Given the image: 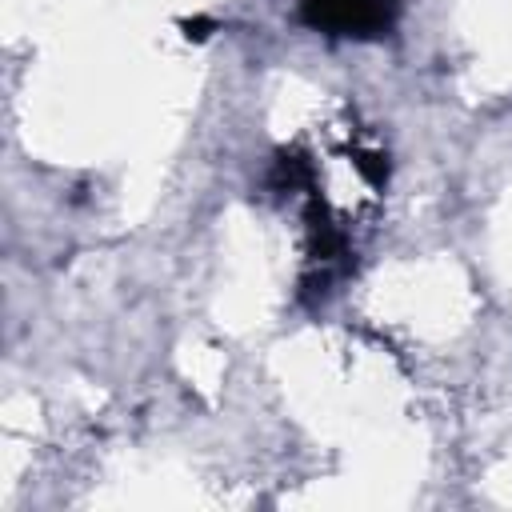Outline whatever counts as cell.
<instances>
[{"label":"cell","mask_w":512,"mask_h":512,"mask_svg":"<svg viewBox=\"0 0 512 512\" xmlns=\"http://www.w3.org/2000/svg\"><path fill=\"white\" fill-rule=\"evenodd\" d=\"M304 20L328 32L364 36L388 20L384 0H304Z\"/></svg>","instance_id":"1"}]
</instances>
